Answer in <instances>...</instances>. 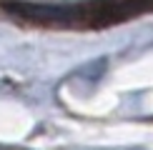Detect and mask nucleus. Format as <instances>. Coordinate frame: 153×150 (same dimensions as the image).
<instances>
[{
  "instance_id": "obj_1",
  "label": "nucleus",
  "mask_w": 153,
  "mask_h": 150,
  "mask_svg": "<svg viewBox=\"0 0 153 150\" xmlns=\"http://www.w3.org/2000/svg\"><path fill=\"white\" fill-rule=\"evenodd\" d=\"M8 10L25 20L40 23H73L80 18V10L73 5H48V3H8Z\"/></svg>"
}]
</instances>
